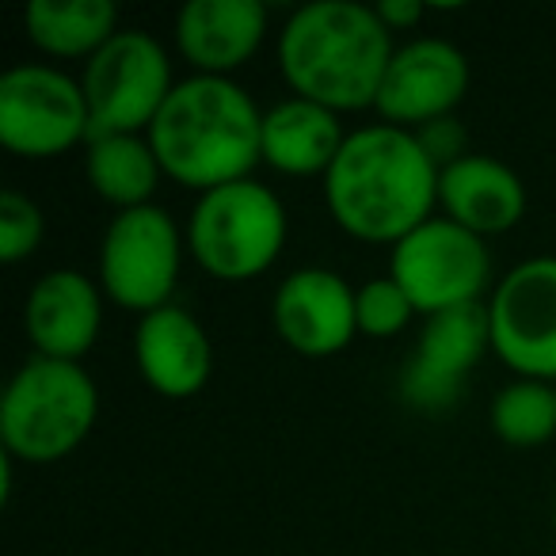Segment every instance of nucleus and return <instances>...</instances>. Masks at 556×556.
I'll use <instances>...</instances> for the list:
<instances>
[{"instance_id": "20e7f679", "label": "nucleus", "mask_w": 556, "mask_h": 556, "mask_svg": "<svg viewBox=\"0 0 556 556\" xmlns=\"http://www.w3.org/2000/svg\"><path fill=\"white\" fill-rule=\"evenodd\" d=\"M100 389L80 363L31 355L0 396V442L12 462L54 465L92 434Z\"/></svg>"}, {"instance_id": "dca6fc26", "label": "nucleus", "mask_w": 556, "mask_h": 556, "mask_svg": "<svg viewBox=\"0 0 556 556\" xmlns=\"http://www.w3.org/2000/svg\"><path fill=\"white\" fill-rule=\"evenodd\" d=\"M134 363L149 389L168 401H187L206 389L214 374V348L194 313H187L184 305H164L138 320Z\"/></svg>"}, {"instance_id": "1a4fd4ad", "label": "nucleus", "mask_w": 556, "mask_h": 556, "mask_svg": "<svg viewBox=\"0 0 556 556\" xmlns=\"http://www.w3.org/2000/svg\"><path fill=\"white\" fill-rule=\"evenodd\" d=\"M92 118L80 80L54 65H12L0 77V146L27 161H50L88 146Z\"/></svg>"}, {"instance_id": "b1692460", "label": "nucleus", "mask_w": 556, "mask_h": 556, "mask_svg": "<svg viewBox=\"0 0 556 556\" xmlns=\"http://www.w3.org/2000/svg\"><path fill=\"white\" fill-rule=\"evenodd\" d=\"M419 138V146H424V153L434 161V168H450V164H457L462 156H469V138H465L462 123H457L454 115L446 118H434V123L419 126V130H412Z\"/></svg>"}, {"instance_id": "6e6552de", "label": "nucleus", "mask_w": 556, "mask_h": 556, "mask_svg": "<svg viewBox=\"0 0 556 556\" xmlns=\"http://www.w3.org/2000/svg\"><path fill=\"white\" fill-rule=\"evenodd\" d=\"M184 263V237L168 210L138 206L111 217L100 244V287L123 309L156 313L172 305Z\"/></svg>"}, {"instance_id": "9b49d317", "label": "nucleus", "mask_w": 556, "mask_h": 556, "mask_svg": "<svg viewBox=\"0 0 556 556\" xmlns=\"http://www.w3.org/2000/svg\"><path fill=\"white\" fill-rule=\"evenodd\" d=\"M492 348L488 305H457V309L424 317V332L404 363L401 396L416 412H446L462 401L472 366Z\"/></svg>"}, {"instance_id": "393cba45", "label": "nucleus", "mask_w": 556, "mask_h": 556, "mask_svg": "<svg viewBox=\"0 0 556 556\" xmlns=\"http://www.w3.org/2000/svg\"><path fill=\"white\" fill-rule=\"evenodd\" d=\"M374 12L389 31H412L427 16V4L424 0H381V4H374Z\"/></svg>"}, {"instance_id": "f8f14e48", "label": "nucleus", "mask_w": 556, "mask_h": 556, "mask_svg": "<svg viewBox=\"0 0 556 556\" xmlns=\"http://www.w3.org/2000/svg\"><path fill=\"white\" fill-rule=\"evenodd\" d=\"M469 92V62L446 39H412L396 47L378 88V111L389 126L419 130L446 118Z\"/></svg>"}, {"instance_id": "9d476101", "label": "nucleus", "mask_w": 556, "mask_h": 556, "mask_svg": "<svg viewBox=\"0 0 556 556\" xmlns=\"http://www.w3.org/2000/svg\"><path fill=\"white\" fill-rule=\"evenodd\" d=\"M492 351L518 378L556 381V255L510 267L488 298Z\"/></svg>"}, {"instance_id": "ddd939ff", "label": "nucleus", "mask_w": 556, "mask_h": 556, "mask_svg": "<svg viewBox=\"0 0 556 556\" xmlns=\"http://www.w3.org/2000/svg\"><path fill=\"white\" fill-rule=\"evenodd\" d=\"M270 325L278 340L305 358L340 355L358 336L355 290L328 267L290 270L275 290Z\"/></svg>"}, {"instance_id": "2eb2a0df", "label": "nucleus", "mask_w": 556, "mask_h": 556, "mask_svg": "<svg viewBox=\"0 0 556 556\" xmlns=\"http://www.w3.org/2000/svg\"><path fill=\"white\" fill-rule=\"evenodd\" d=\"M267 39L263 0H191L176 16V47L199 77H229Z\"/></svg>"}, {"instance_id": "7ed1b4c3", "label": "nucleus", "mask_w": 556, "mask_h": 556, "mask_svg": "<svg viewBox=\"0 0 556 556\" xmlns=\"http://www.w3.org/2000/svg\"><path fill=\"white\" fill-rule=\"evenodd\" d=\"M149 141L164 176L206 194L252 179V168L263 164V111L237 80L191 73L176 80Z\"/></svg>"}, {"instance_id": "423d86ee", "label": "nucleus", "mask_w": 556, "mask_h": 556, "mask_svg": "<svg viewBox=\"0 0 556 556\" xmlns=\"http://www.w3.org/2000/svg\"><path fill=\"white\" fill-rule=\"evenodd\" d=\"M80 88L88 100L92 134H149L172 96L168 50L138 27H123L103 50H96L80 73Z\"/></svg>"}, {"instance_id": "0eeeda50", "label": "nucleus", "mask_w": 556, "mask_h": 556, "mask_svg": "<svg viewBox=\"0 0 556 556\" xmlns=\"http://www.w3.org/2000/svg\"><path fill=\"white\" fill-rule=\"evenodd\" d=\"M389 275L401 282L419 317H434L457 305H477L484 298L492 255L484 237L434 214L431 222L396 240L389 255Z\"/></svg>"}, {"instance_id": "a878e982", "label": "nucleus", "mask_w": 556, "mask_h": 556, "mask_svg": "<svg viewBox=\"0 0 556 556\" xmlns=\"http://www.w3.org/2000/svg\"><path fill=\"white\" fill-rule=\"evenodd\" d=\"M553 530H556V500H553Z\"/></svg>"}, {"instance_id": "f03ea898", "label": "nucleus", "mask_w": 556, "mask_h": 556, "mask_svg": "<svg viewBox=\"0 0 556 556\" xmlns=\"http://www.w3.org/2000/svg\"><path fill=\"white\" fill-rule=\"evenodd\" d=\"M393 54V31L358 0H313L278 31V70L290 92L336 115L378 103Z\"/></svg>"}, {"instance_id": "4be33fe9", "label": "nucleus", "mask_w": 556, "mask_h": 556, "mask_svg": "<svg viewBox=\"0 0 556 556\" xmlns=\"http://www.w3.org/2000/svg\"><path fill=\"white\" fill-rule=\"evenodd\" d=\"M355 313H358V336L389 340V336L404 332L412 325L416 305H412V298L404 294L393 275H381L355 290Z\"/></svg>"}, {"instance_id": "412c9836", "label": "nucleus", "mask_w": 556, "mask_h": 556, "mask_svg": "<svg viewBox=\"0 0 556 556\" xmlns=\"http://www.w3.org/2000/svg\"><path fill=\"white\" fill-rule=\"evenodd\" d=\"M492 431L507 446L530 450L556 434V381L515 378L492 401Z\"/></svg>"}, {"instance_id": "a211bd4d", "label": "nucleus", "mask_w": 556, "mask_h": 556, "mask_svg": "<svg viewBox=\"0 0 556 556\" xmlns=\"http://www.w3.org/2000/svg\"><path fill=\"white\" fill-rule=\"evenodd\" d=\"M343 141L348 134H343L340 115L302 96H290L263 111V164H270L282 176L325 179Z\"/></svg>"}, {"instance_id": "4468645a", "label": "nucleus", "mask_w": 556, "mask_h": 556, "mask_svg": "<svg viewBox=\"0 0 556 556\" xmlns=\"http://www.w3.org/2000/svg\"><path fill=\"white\" fill-rule=\"evenodd\" d=\"M103 294L85 270H47L24 305V332L35 355L80 363L100 340Z\"/></svg>"}, {"instance_id": "5701e85b", "label": "nucleus", "mask_w": 556, "mask_h": 556, "mask_svg": "<svg viewBox=\"0 0 556 556\" xmlns=\"http://www.w3.org/2000/svg\"><path fill=\"white\" fill-rule=\"evenodd\" d=\"M42 232H47V217L31 194L12 191V187L0 194V260L20 263L35 255L42 244Z\"/></svg>"}, {"instance_id": "6ab92c4d", "label": "nucleus", "mask_w": 556, "mask_h": 556, "mask_svg": "<svg viewBox=\"0 0 556 556\" xmlns=\"http://www.w3.org/2000/svg\"><path fill=\"white\" fill-rule=\"evenodd\" d=\"M85 172L92 191L123 214V210L153 206L164 168L153 153L149 134H100L85 146Z\"/></svg>"}, {"instance_id": "39448f33", "label": "nucleus", "mask_w": 556, "mask_h": 556, "mask_svg": "<svg viewBox=\"0 0 556 556\" xmlns=\"http://www.w3.org/2000/svg\"><path fill=\"white\" fill-rule=\"evenodd\" d=\"M287 244V206L255 179L199 194L187 217V252L217 282H248L275 267Z\"/></svg>"}, {"instance_id": "f257e3e1", "label": "nucleus", "mask_w": 556, "mask_h": 556, "mask_svg": "<svg viewBox=\"0 0 556 556\" xmlns=\"http://www.w3.org/2000/svg\"><path fill=\"white\" fill-rule=\"evenodd\" d=\"M325 202L343 232L396 244L434 217L439 168L412 130L374 123L351 130L325 176Z\"/></svg>"}, {"instance_id": "f3484780", "label": "nucleus", "mask_w": 556, "mask_h": 556, "mask_svg": "<svg viewBox=\"0 0 556 556\" xmlns=\"http://www.w3.org/2000/svg\"><path fill=\"white\" fill-rule=\"evenodd\" d=\"M442 217L457 222L477 237H495L522 222L526 184L510 164L488 153H469L439 172Z\"/></svg>"}, {"instance_id": "aec40b11", "label": "nucleus", "mask_w": 556, "mask_h": 556, "mask_svg": "<svg viewBox=\"0 0 556 556\" xmlns=\"http://www.w3.org/2000/svg\"><path fill=\"white\" fill-rule=\"evenodd\" d=\"M24 31L47 58H92L115 39L118 9L111 0H31Z\"/></svg>"}]
</instances>
